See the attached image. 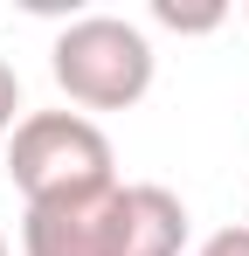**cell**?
<instances>
[{
	"label": "cell",
	"instance_id": "obj_5",
	"mask_svg": "<svg viewBox=\"0 0 249 256\" xmlns=\"http://www.w3.org/2000/svg\"><path fill=\"white\" fill-rule=\"evenodd\" d=\"M152 21H160V28H180V35H208V28H222L228 14H222V7H173V0H152Z\"/></svg>",
	"mask_w": 249,
	"mask_h": 256
},
{
	"label": "cell",
	"instance_id": "obj_6",
	"mask_svg": "<svg viewBox=\"0 0 249 256\" xmlns=\"http://www.w3.org/2000/svg\"><path fill=\"white\" fill-rule=\"evenodd\" d=\"M21 125V76H14V62L0 56V138Z\"/></svg>",
	"mask_w": 249,
	"mask_h": 256
},
{
	"label": "cell",
	"instance_id": "obj_7",
	"mask_svg": "<svg viewBox=\"0 0 249 256\" xmlns=\"http://www.w3.org/2000/svg\"><path fill=\"white\" fill-rule=\"evenodd\" d=\"M201 256H249V228H214L201 242Z\"/></svg>",
	"mask_w": 249,
	"mask_h": 256
},
{
	"label": "cell",
	"instance_id": "obj_3",
	"mask_svg": "<svg viewBox=\"0 0 249 256\" xmlns=\"http://www.w3.org/2000/svg\"><path fill=\"white\" fill-rule=\"evenodd\" d=\"M118 250V187L35 201L21 214V256H111Z\"/></svg>",
	"mask_w": 249,
	"mask_h": 256
},
{
	"label": "cell",
	"instance_id": "obj_2",
	"mask_svg": "<svg viewBox=\"0 0 249 256\" xmlns=\"http://www.w3.org/2000/svg\"><path fill=\"white\" fill-rule=\"evenodd\" d=\"M7 180L35 208V201H70V194L118 187V160H111V138L83 111H28L7 132Z\"/></svg>",
	"mask_w": 249,
	"mask_h": 256
},
{
	"label": "cell",
	"instance_id": "obj_8",
	"mask_svg": "<svg viewBox=\"0 0 249 256\" xmlns=\"http://www.w3.org/2000/svg\"><path fill=\"white\" fill-rule=\"evenodd\" d=\"M0 256H7V236H0Z\"/></svg>",
	"mask_w": 249,
	"mask_h": 256
},
{
	"label": "cell",
	"instance_id": "obj_1",
	"mask_svg": "<svg viewBox=\"0 0 249 256\" xmlns=\"http://www.w3.org/2000/svg\"><path fill=\"white\" fill-rule=\"evenodd\" d=\"M152 62L160 56L146 42V28L124 14H76L48 48L56 90L76 111H132L152 90Z\"/></svg>",
	"mask_w": 249,
	"mask_h": 256
},
{
	"label": "cell",
	"instance_id": "obj_4",
	"mask_svg": "<svg viewBox=\"0 0 249 256\" xmlns=\"http://www.w3.org/2000/svg\"><path fill=\"white\" fill-rule=\"evenodd\" d=\"M180 250H187V201L160 180L118 187V250L111 256H180Z\"/></svg>",
	"mask_w": 249,
	"mask_h": 256
}]
</instances>
